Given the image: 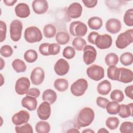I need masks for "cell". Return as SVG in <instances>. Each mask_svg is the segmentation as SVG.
Here are the masks:
<instances>
[{
    "mask_svg": "<svg viewBox=\"0 0 133 133\" xmlns=\"http://www.w3.org/2000/svg\"><path fill=\"white\" fill-rule=\"evenodd\" d=\"M17 2V0H4L3 1L4 3L8 6H13L16 2Z\"/></svg>",
    "mask_w": 133,
    "mask_h": 133,
    "instance_id": "51",
    "label": "cell"
},
{
    "mask_svg": "<svg viewBox=\"0 0 133 133\" xmlns=\"http://www.w3.org/2000/svg\"><path fill=\"white\" fill-rule=\"evenodd\" d=\"M125 92L127 97L131 99H133V85H130L126 87L125 89Z\"/></svg>",
    "mask_w": 133,
    "mask_h": 133,
    "instance_id": "50",
    "label": "cell"
},
{
    "mask_svg": "<svg viewBox=\"0 0 133 133\" xmlns=\"http://www.w3.org/2000/svg\"><path fill=\"white\" fill-rule=\"evenodd\" d=\"M86 74L92 80L98 81L104 77V70L101 66L92 64L87 69Z\"/></svg>",
    "mask_w": 133,
    "mask_h": 133,
    "instance_id": "7",
    "label": "cell"
},
{
    "mask_svg": "<svg viewBox=\"0 0 133 133\" xmlns=\"http://www.w3.org/2000/svg\"><path fill=\"white\" fill-rule=\"evenodd\" d=\"M32 7L35 14L42 15L48 10V4L45 0H35L32 2Z\"/></svg>",
    "mask_w": 133,
    "mask_h": 133,
    "instance_id": "17",
    "label": "cell"
},
{
    "mask_svg": "<svg viewBox=\"0 0 133 133\" xmlns=\"http://www.w3.org/2000/svg\"><path fill=\"white\" fill-rule=\"evenodd\" d=\"M37 114L42 120L48 119L51 115L50 104L47 101L41 103L37 108Z\"/></svg>",
    "mask_w": 133,
    "mask_h": 133,
    "instance_id": "11",
    "label": "cell"
},
{
    "mask_svg": "<svg viewBox=\"0 0 133 133\" xmlns=\"http://www.w3.org/2000/svg\"><path fill=\"white\" fill-rule=\"evenodd\" d=\"M15 128L17 133H32L33 132L32 126L29 123H25L21 126L16 125Z\"/></svg>",
    "mask_w": 133,
    "mask_h": 133,
    "instance_id": "37",
    "label": "cell"
},
{
    "mask_svg": "<svg viewBox=\"0 0 133 133\" xmlns=\"http://www.w3.org/2000/svg\"><path fill=\"white\" fill-rule=\"evenodd\" d=\"M56 28L52 24H48L45 25L43 29V33L45 37L50 38L55 36L56 34Z\"/></svg>",
    "mask_w": 133,
    "mask_h": 133,
    "instance_id": "31",
    "label": "cell"
},
{
    "mask_svg": "<svg viewBox=\"0 0 133 133\" xmlns=\"http://www.w3.org/2000/svg\"><path fill=\"white\" fill-rule=\"evenodd\" d=\"M37 101L36 98L30 96H26L22 98L21 105L29 111H34L37 107Z\"/></svg>",
    "mask_w": 133,
    "mask_h": 133,
    "instance_id": "20",
    "label": "cell"
},
{
    "mask_svg": "<svg viewBox=\"0 0 133 133\" xmlns=\"http://www.w3.org/2000/svg\"><path fill=\"white\" fill-rule=\"evenodd\" d=\"M67 132H79V131L78 130H77V129L72 128V129L69 130Z\"/></svg>",
    "mask_w": 133,
    "mask_h": 133,
    "instance_id": "53",
    "label": "cell"
},
{
    "mask_svg": "<svg viewBox=\"0 0 133 133\" xmlns=\"http://www.w3.org/2000/svg\"><path fill=\"white\" fill-rule=\"evenodd\" d=\"M88 88V82L84 78H79L72 83L70 90L71 93L76 97L83 96Z\"/></svg>",
    "mask_w": 133,
    "mask_h": 133,
    "instance_id": "4",
    "label": "cell"
},
{
    "mask_svg": "<svg viewBox=\"0 0 133 133\" xmlns=\"http://www.w3.org/2000/svg\"><path fill=\"white\" fill-rule=\"evenodd\" d=\"M30 119V114L25 110H20L11 117L12 122L17 126L27 123Z\"/></svg>",
    "mask_w": 133,
    "mask_h": 133,
    "instance_id": "12",
    "label": "cell"
},
{
    "mask_svg": "<svg viewBox=\"0 0 133 133\" xmlns=\"http://www.w3.org/2000/svg\"><path fill=\"white\" fill-rule=\"evenodd\" d=\"M84 5L87 8H93L95 7L98 3L97 0H82Z\"/></svg>",
    "mask_w": 133,
    "mask_h": 133,
    "instance_id": "48",
    "label": "cell"
},
{
    "mask_svg": "<svg viewBox=\"0 0 133 133\" xmlns=\"http://www.w3.org/2000/svg\"><path fill=\"white\" fill-rule=\"evenodd\" d=\"M38 57L36 51L33 49H29L24 54V59L29 63H33L35 62Z\"/></svg>",
    "mask_w": 133,
    "mask_h": 133,
    "instance_id": "34",
    "label": "cell"
},
{
    "mask_svg": "<svg viewBox=\"0 0 133 133\" xmlns=\"http://www.w3.org/2000/svg\"><path fill=\"white\" fill-rule=\"evenodd\" d=\"M82 132L83 133V132H86V133L89 132V133H91V132H94V131L91 130V129H89V128H88V129H86L82 131Z\"/></svg>",
    "mask_w": 133,
    "mask_h": 133,
    "instance_id": "54",
    "label": "cell"
},
{
    "mask_svg": "<svg viewBox=\"0 0 133 133\" xmlns=\"http://www.w3.org/2000/svg\"><path fill=\"white\" fill-rule=\"evenodd\" d=\"M86 45V41L81 37H75L72 41V46H73V48L78 51L83 50Z\"/></svg>",
    "mask_w": 133,
    "mask_h": 133,
    "instance_id": "33",
    "label": "cell"
},
{
    "mask_svg": "<svg viewBox=\"0 0 133 133\" xmlns=\"http://www.w3.org/2000/svg\"><path fill=\"white\" fill-rule=\"evenodd\" d=\"M112 44V38L108 34L99 35L95 39V45L100 49L110 48Z\"/></svg>",
    "mask_w": 133,
    "mask_h": 133,
    "instance_id": "10",
    "label": "cell"
},
{
    "mask_svg": "<svg viewBox=\"0 0 133 133\" xmlns=\"http://www.w3.org/2000/svg\"><path fill=\"white\" fill-rule=\"evenodd\" d=\"M109 131L108 130H107L105 128H100L98 131V133H100V132H101V133H104V132H109Z\"/></svg>",
    "mask_w": 133,
    "mask_h": 133,
    "instance_id": "52",
    "label": "cell"
},
{
    "mask_svg": "<svg viewBox=\"0 0 133 133\" xmlns=\"http://www.w3.org/2000/svg\"><path fill=\"white\" fill-rule=\"evenodd\" d=\"M133 80L132 71L125 68H119V76L118 81L123 83H129Z\"/></svg>",
    "mask_w": 133,
    "mask_h": 133,
    "instance_id": "19",
    "label": "cell"
},
{
    "mask_svg": "<svg viewBox=\"0 0 133 133\" xmlns=\"http://www.w3.org/2000/svg\"><path fill=\"white\" fill-rule=\"evenodd\" d=\"M62 55L67 59H71L75 55V50L71 46H67L64 48Z\"/></svg>",
    "mask_w": 133,
    "mask_h": 133,
    "instance_id": "41",
    "label": "cell"
},
{
    "mask_svg": "<svg viewBox=\"0 0 133 133\" xmlns=\"http://www.w3.org/2000/svg\"><path fill=\"white\" fill-rule=\"evenodd\" d=\"M1 55L4 57H9L13 54V50L11 46L8 45H5L1 47L0 50Z\"/></svg>",
    "mask_w": 133,
    "mask_h": 133,
    "instance_id": "42",
    "label": "cell"
},
{
    "mask_svg": "<svg viewBox=\"0 0 133 133\" xmlns=\"http://www.w3.org/2000/svg\"><path fill=\"white\" fill-rule=\"evenodd\" d=\"M109 102V101L108 99L102 97H98L96 100V103L97 105L102 109H105Z\"/></svg>",
    "mask_w": 133,
    "mask_h": 133,
    "instance_id": "45",
    "label": "cell"
},
{
    "mask_svg": "<svg viewBox=\"0 0 133 133\" xmlns=\"http://www.w3.org/2000/svg\"><path fill=\"white\" fill-rule=\"evenodd\" d=\"M26 94L28 96H32L35 98H38L40 95V90L36 88H32L29 89Z\"/></svg>",
    "mask_w": 133,
    "mask_h": 133,
    "instance_id": "47",
    "label": "cell"
},
{
    "mask_svg": "<svg viewBox=\"0 0 133 133\" xmlns=\"http://www.w3.org/2000/svg\"><path fill=\"white\" fill-rule=\"evenodd\" d=\"M99 35V34H98V33H97L96 32H90L88 36V38H88V41L90 43L95 45V39Z\"/></svg>",
    "mask_w": 133,
    "mask_h": 133,
    "instance_id": "49",
    "label": "cell"
},
{
    "mask_svg": "<svg viewBox=\"0 0 133 133\" xmlns=\"http://www.w3.org/2000/svg\"><path fill=\"white\" fill-rule=\"evenodd\" d=\"M30 86L29 79L25 77H21L18 78L15 84V89L17 94L23 95L27 93Z\"/></svg>",
    "mask_w": 133,
    "mask_h": 133,
    "instance_id": "8",
    "label": "cell"
},
{
    "mask_svg": "<svg viewBox=\"0 0 133 133\" xmlns=\"http://www.w3.org/2000/svg\"><path fill=\"white\" fill-rule=\"evenodd\" d=\"M35 130L38 133H48L50 130V126L47 122L41 121L36 123Z\"/></svg>",
    "mask_w": 133,
    "mask_h": 133,
    "instance_id": "27",
    "label": "cell"
},
{
    "mask_svg": "<svg viewBox=\"0 0 133 133\" xmlns=\"http://www.w3.org/2000/svg\"><path fill=\"white\" fill-rule=\"evenodd\" d=\"M57 96L56 92L51 89H47L43 93L42 99L44 101H47L50 104L55 103L57 100Z\"/></svg>",
    "mask_w": 133,
    "mask_h": 133,
    "instance_id": "22",
    "label": "cell"
},
{
    "mask_svg": "<svg viewBox=\"0 0 133 133\" xmlns=\"http://www.w3.org/2000/svg\"><path fill=\"white\" fill-rule=\"evenodd\" d=\"M16 15L21 18H27L30 15V9L26 3H21L17 5L15 8Z\"/></svg>",
    "mask_w": 133,
    "mask_h": 133,
    "instance_id": "18",
    "label": "cell"
},
{
    "mask_svg": "<svg viewBox=\"0 0 133 133\" xmlns=\"http://www.w3.org/2000/svg\"><path fill=\"white\" fill-rule=\"evenodd\" d=\"M120 62L124 66L131 65L133 62V55L131 52H125L120 57Z\"/></svg>",
    "mask_w": 133,
    "mask_h": 133,
    "instance_id": "32",
    "label": "cell"
},
{
    "mask_svg": "<svg viewBox=\"0 0 133 133\" xmlns=\"http://www.w3.org/2000/svg\"><path fill=\"white\" fill-rule=\"evenodd\" d=\"M23 25L22 22L18 19H15L10 24V36L14 42L20 40L22 31Z\"/></svg>",
    "mask_w": 133,
    "mask_h": 133,
    "instance_id": "6",
    "label": "cell"
},
{
    "mask_svg": "<svg viewBox=\"0 0 133 133\" xmlns=\"http://www.w3.org/2000/svg\"><path fill=\"white\" fill-rule=\"evenodd\" d=\"M107 112L110 114H117L120 109V105L116 101H109L105 108Z\"/></svg>",
    "mask_w": 133,
    "mask_h": 133,
    "instance_id": "30",
    "label": "cell"
},
{
    "mask_svg": "<svg viewBox=\"0 0 133 133\" xmlns=\"http://www.w3.org/2000/svg\"><path fill=\"white\" fill-rule=\"evenodd\" d=\"M119 119L116 117H109L105 121V125L107 127L111 130H114L116 129L119 125Z\"/></svg>",
    "mask_w": 133,
    "mask_h": 133,
    "instance_id": "36",
    "label": "cell"
},
{
    "mask_svg": "<svg viewBox=\"0 0 133 133\" xmlns=\"http://www.w3.org/2000/svg\"><path fill=\"white\" fill-rule=\"evenodd\" d=\"M45 78V72L41 67L34 68L31 74L30 79L32 83L34 85H41Z\"/></svg>",
    "mask_w": 133,
    "mask_h": 133,
    "instance_id": "13",
    "label": "cell"
},
{
    "mask_svg": "<svg viewBox=\"0 0 133 133\" xmlns=\"http://www.w3.org/2000/svg\"><path fill=\"white\" fill-rule=\"evenodd\" d=\"M7 25L5 22L2 20L0 21V42H3L6 36Z\"/></svg>",
    "mask_w": 133,
    "mask_h": 133,
    "instance_id": "44",
    "label": "cell"
},
{
    "mask_svg": "<svg viewBox=\"0 0 133 133\" xmlns=\"http://www.w3.org/2000/svg\"><path fill=\"white\" fill-rule=\"evenodd\" d=\"M119 131L122 133H132L133 123L131 122H124L121 125Z\"/></svg>",
    "mask_w": 133,
    "mask_h": 133,
    "instance_id": "40",
    "label": "cell"
},
{
    "mask_svg": "<svg viewBox=\"0 0 133 133\" xmlns=\"http://www.w3.org/2000/svg\"><path fill=\"white\" fill-rule=\"evenodd\" d=\"M97 89L99 94L101 95H107L111 90V83L107 79L104 80L98 84Z\"/></svg>",
    "mask_w": 133,
    "mask_h": 133,
    "instance_id": "23",
    "label": "cell"
},
{
    "mask_svg": "<svg viewBox=\"0 0 133 133\" xmlns=\"http://www.w3.org/2000/svg\"><path fill=\"white\" fill-rule=\"evenodd\" d=\"M107 76L113 81H118L119 76V68L115 65L109 66L107 69Z\"/></svg>",
    "mask_w": 133,
    "mask_h": 133,
    "instance_id": "29",
    "label": "cell"
},
{
    "mask_svg": "<svg viewBox=\"0 0 133 133\" xmlns=\"http://www.w3.org/2000/svg\"><path fill=\"white\" fill-rule=\"evenodd\" d=\"M54 87L59 91L63 92L65 91L69 86V83L65 78H58L55 80L54 84Z\"/></svg>",
    "mask_w": 133,
    "mask_h": 133,
    "instance_id": "24",
    "label": "cell"
},
{
    "mask_svg": "<svg viewBox=\"0 0 133 133\" xmlns=\"http://www.w3.org/2000/svg\"><path fill=\"white\" fill-rule=\"evenodd\" d=\"M83 60L87 65L92 63L96 60L97 57V51L92 46L87 45L84 48Z\"/></svg>",
    "mask_w": 133,
    "mask_h": 133,
    "instance_id": "9",
    "label": "cell"
},
{
    "mask_svg": "<svg viewBox=\"0 0 133 133\" xmlns=\"http://www.w3.org/2000/svg\"><path fill=\"white\" fill-rule=\"evenodd\" d=\"M87 29L86 24L79 21L71 22L69 26V31L71 35L77 37L85 36L87 32Z\"/></svg>",
    "mask_w": 133,
    "mask_h": 133,
    "instance_id": "5",
    "label": "cell"
},
{
    "mask_svg": "<svg viewBox=\"0 0 133 133\" xmlns=\"http://www.w3.org/2000/svg\"><path fill=\"white\" fill-rule=\"evenodd\" d=\"M110 98L113 101L117 102H121L124 100V95L122 90L119 89H115L111 92Z\"/></svg>",
    "mask_w": 133,
    "mask_h": 133,
    "instance_id": "39",
    "label": "cell"
},
{
    "mask_svg": "<svg viewBox=\"0 0 133 133\" xmlns=\"http://www.w3.org/2000/svg\"><path fill=\"white\" fill-rule=\"evenodd\" d=\"M50 44L48 43H44L40 45L39 46V51L43 56H49L48 52V47Z\"/></svg>",
    "mask_w": 133,
    "mask_h": 133,
    "instance_id": "46",
    "label": "cell"
},
{
    "mask_svg": "<svg viewBox=\"0 0 133 133\" xmlns=\"http://www.w3.org/2000/svg\"><path fill=\"white\" fill-rule=\"evenodd\" d=\"M1 58V68H0V69L1 70H2L3 69V68H4V64H5V62L4 61V60H3V59H2V58Z\"/></svg>",
    "mask_w": 133,
    "mask_h": 133,
    "instance_id": "55",
    "label": "cell"
},
{
    "mask_svg": "<svg viewBox=\"0 0 133 133\" xmlns=\"http://www.w3.org/2000/svg\"><path fill=\"white\" fill-rule=\"evenodd\" d=\"M133 42V30H126L119 34L115 41L116 46L119 49H124Z\"/></svg>",
    "mask_w": 133,
    "mask_h": 133,
    "instance_id": "2",
    "label": "cell"
},
{
    "mask_svg": "<svg viewBox=\"0 0 133 133\" xmlns=\"http://www.w3.org/2000/svg\"><path fill=\"white\" fill-rule=\"evenodd\" d=\"M56 39L58 44L65 45L69 42L70 35L67 31H60L57 33Z\"/></svg>",
    "mask_w": 133,
    "mask_h": 133,
    "instance_id": "26",
    "label": "cell"
},
{
    "mask_svg": "<svg viewBox=\"0 0 133 133\" xmlns=\"http://www.w3.org/2000/svg\"><path fill=\"white\" fill-rule=\"evenodd\" d=\"M11 65L14 70L17 73L24 72L26 71V65L24 62L21 59H15L12 61Z\"/></svg>",
    "mask_w": 133,
    "mask_h": 133,
    "instance_id": "28",
    "label": "cell"
},
{
    "mask_svg": "<svg viewBox=\"0 0 133 133\" xmlns=\"http://www.w3.org/2000/svg\"><path fill=\"white\" fill-rule=\"evenodd\" d=\"M133 103H130L128 104L120 105V109L118 115L122 118H127L132 116V108Z\"/></svg>",
    "mask_w": 133,
    "mask_h": 133,
    "instance_id": "21",
    "label": "cell"
},
{
    "mask_svg": "<svg viewBox=\"0 0 133 133\" xmlns=\"http://www.w3.org/2000/svg\"><path fill=\"white\" fill-rule=\"evenodd\" d=\"M60 46L57 43L50 44L48 47L49 55H57L60 52Z\"/></svg>",
    "mask_w": 133,
    "mask_h": 133,
    "instance_id": "43",
    "label": "cell"
},
{
    "mask_svg": "<svg viewBox=\"0 0 133 133\" xmlns=\"http://www.w3.org/2000/svg\"><path fill=\"white\" fill-rule=\"evenodd\" d=\"M95 118L94 110L89 107H85L81 109L76 118L77 126L79 128L90 125Z\"/></svg>",
    "mask_w": 133,
    "mask_h": 133,
    "instance_id": "1",
    "label": "cell"
},
{
    "mask_svg": "<svg viewBox=\"0 0 133 133\" xmlns=\"http://www.w3.org/2000/svg\"><path fill=\"white\" fill-rule=\"evenodd\" d=\"M121 28L122 24L121 21L116 18H111L105 23L107 31L112 34L117 33L119 32Z\"/></svg>",
    "mask_w": 133,
    "mask_h": 133,
    "instance_id": "16",
    "label": "cell"
},
{
    "mask_svg": "<svg viewBox=\"0 0 133 133\" xmlns=\"http://www.w3.org/2000/svg\"><path fill=\"white\" fill-rule=\"evenodd\" d=\"M88 25L91 29L98 30L102 26V20L100 17H92L88 19Z\"/></svg>",
    "mask_w": 133,
    "mask_h": 133,
    "instance_id": "25",
    "label": "cell"
},
{
    "mask_svg": "<svg viewBox=\"0 0 133 133\" xmlns=\"http://www.w3.org/2000/svg\"><path fill=\"white\" fill-rule=\"evenodd\" d=\"M82 11L83 7L82 5L77 2H74L70 4L68 7L67 14L70 18L76 19L81 16Z\"/></svg>",
    "mask_w": 133,
    "mask_h": 133,
    "instance_id": "15",
    "label": "cell"
},
{
    "mask_svg": "<svg viewBox=\"0 0 133 133\" xmlns=\"http://www.w3.org/2000/svg\"><path fill=\"white\" fill-rule=\"evenodd\" d=\"M118 62V57L115 53H109L105 57V62L107 65H115Z\"/></svg>",
    "mask_w": 133,
    "mask_h": 133,
    "instance_id": "35",
    "label": "cell"
},
{
    "mask_svg": "<svg viewBox=\"0 0 133 133\" xmlns=\"http://www.w3.org/2000/svg\"><path fill=\"white\" fill-rule=\"evenodd\" d=\"M24 37L25 41L30 43L39 42L43 38L42 33L40 29L35 26L27 28L25 30Z\"/></svg>",
    "mask_w": 133,
    "mask_h": 133,
    "instance_id": "3",
    "label": "cell"
},
{
    "mask_svg": "<svg viewBox=\"0 0 133 133\" xmlns=\"http://www.w3.org/2000/svg\"><path fill=\"white\" fill-rule=\"evenodd\" d=\"M124 22L129 26L133 25V9L130 8L128 9L125 13L123 18Z\"/></svg>",
    "mask_w": 133,
    "mask_h": 133,
    "instance_id": "38",
    "label": "cell"
},
{
    "mask_svg": "<svg viewBox=\"0 0 133 133\" xmlns=\"http://www.w3.org/2000/svg\"><path fill=\"white\" fill-rule=\"evenodd\" d=\"M69 69L70 65L68 62L63 58L57 60L54 65V70L56 73L59 76H63L66 74Z\"/></svg>",
    "mask_w": 133,
    "mask_h": 133,
    "instance_id": "14",
    "label": "cell"
}]
</instances>
